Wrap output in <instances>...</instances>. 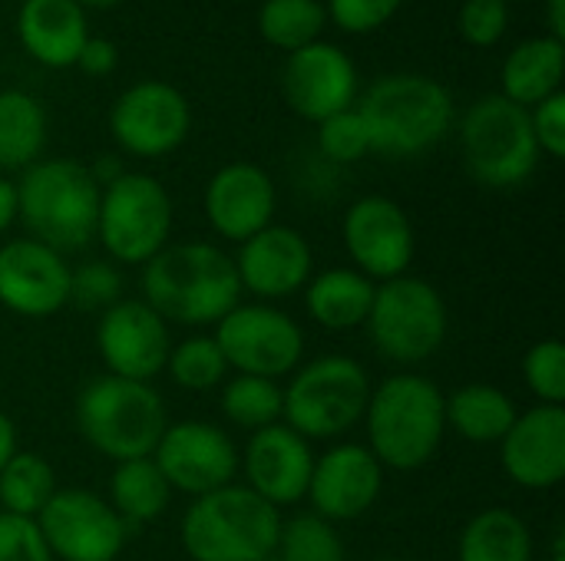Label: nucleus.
I'll return each instance as SVG.
<instances>
[{"instance_id": "obj_1", "label": "nucleus", "mask_w": 565, "mask_h": 561, "mask_svg": "<svg viewBox=\"0 0 565 561\" xmlns=\"http://www.w3.org/2000/svg\"><path fill=\"white\" fill-rule=\"evenodd\" d=\"M142 301L166 324H218L235 304H242L235 261L212 241L166 245L142 265Z\"/></svg>"}, {"instance_id": "obj_2", "label": "nucleus", "mask_w": 565, "mask_h": 561, "mask_svg": "<svg viewBox=\"0 0 565 561\" xmlns=\"http://www.w3.org/2000/svg\"><path fill=\"white\" fill-rule=\"evenodd\" d=\"M444 390L420 374H394L371 387V400L364 410L367 450L384 470L414 473L424 470L444 436Z\"/></svg>"}, {"instance_id": "obj_3", "label": "nucleus", "mask_w": 565, "mask_h": 561, "mask_svg": "<svg viewBox=\"0 0 565 561\" xmlns=\"http://www.w3.org/2000/svg\"><path fill=\"white\" fill-rule=\"evenodd\" d=\"M367 126L371 152L411 159L434 149L457 119L454 93L424 73H391L354 106Z\"/></svg>"}, {"instance_id": "obj_4", "label": "nucleus", "mask_w": 565, "mask_h": 561, "mask_svg": "<svg viewBox=\"0 0 565 561\" xmlns=\"http://www.w3.org/2000/svg\"><path fill=\"white\" fill-rule=\"evenodd\" d=\"M99 182L76 159H40L17 182V218L33 241L53 251H79L96 238Z\"/></svg>"}, {"instance_id": "obj_5", "label": "nucleus", "mask_w": 565, "mask_h": 561, "mask_svg": "<svg viewBox=\"0 0 565 561\" xmlns=\"http://www.w3.org/2000/svg\"><path fill=\"white\" fill-rule=\"evenodd\" d=\"M169 427L166 403L152 384L103 374L76 397V430L106 460H146Z\"/></svg>"}, {"instance_id": "obj_6", "label": "nucleus", "mask_w": 565, "mask_h": 561, "mask_svg": "<svg viewBox=\"0 0 565 561\" xmlns=\"http://www.w3.org/2000/svg\"><path fill=\"white\" fill-rule=\"evenodd\" d=\"M281 513L245 486L192 499L179 539L192 561H262L278 549Z\"/></svg>"}, {"instance_id": "obj_7", "label": "nucleus", "mask_w": 565, "mask_h": 561, "mask_svg": "<svg viewBox=\"0 0 565 561\" xmlns=\"http://www.w3.org/2000/svg\"><path fill=\"white\" fill-rule=\"evenodd\" d=\"M281 420L298 436L338 440L364 420L371 400L367 370L344 354H328L311 364H301L288 387H281Z\"/></svg>"}, {"instance_id": "obj_8", "label": "nucleus", "mask_w": 565, "mask_h": 561, "mask_svg": "<svg viewBox=\"0 0 565 561\" xmlns=\"http://www.w3.org/2000/svg\"><path fill=\"white\" fill-rule=\"evenodd\" d=\"M460 152L480 185L497 192L520 188L540 165L530 109L500 93L480 96L460 119Z\"/></svg>"}, {"instance_id": "obj_9", "label": "nucleus", "mask_w": 565, "mask_h": 561, "mask_svg": "<svg viewBox=\"0 0 565 561\" xmlns=\"http://www.w3.org/2000/svg\"><path fill=\"white\" fill-rule=\"evenodd\" d=\"M364 327L381 357L411 367L430 360L444 347L450 314L444 294L430 281L401 274L377 284Z\"/></svg>"}, {"instance_id": "obj_10", "label": "nucleus", "mask_w": 565, "mask_h": 561, "mask_svg": "<svg viewBox=\"0 0 565 561\" xmlns=\"http://www.w3.org/2000/svg\"><path fill=\"white\" fill-rule=\"evenodd\" d=\"M172 198L146 172H122L99 192L96 238L116 265H146L169 245Z\"/></svg>"}, {"instance_id": "obj_11", "label": "nucleus", "mask_w": 565, "mask_h": 561, "mask_svg": "<svg viewBox=\"0 0 565 561\" xmlns=\"http://www.w3.org/2000/svg\"><path fill=\"white\" fill-rule=\"evenodd\" d=\"M215 344L235 374L281 380L301 367L305 357V334L291 314L275 304H235L215 324Z\"/></svg>"}, {"instance_id": "obj_12", "label": "nucleus", "mask_w": 565, "mask_h": 561, "mask_svg": "<svg viewBox=\"0 0 565 561\" xmlns=\"http://www.w3.org/2000/svg\"><path fill=\"white\" fill-rule=\"evenodd\" d=\"M192 129V109L182 89L162 79H142L122 89L109 109L116 145L136 159H162L175 152Z\"/></svg>"}, {"instance_id": "obj_13", "label": "nucleus", "mask_w": 565, "mask_h": 561, "mask_svg": "<svg viewBox=\"0 0 565 561\" xmlns=\"http://www.w3.org/2000/svg\"><path fill=\"white\" fill-rule=\"evenodd\" d=\"M152 463L166 476L169 489L192 499L225 489L238 476V446L232 436L205 420L169 423L152 450Z\"/></svg>"}, {"instance_id": "obj_14", "label": "nucleus", "mask_w": 565, "mask_h": 561, "mask_svg": "<svg viewBox=\"0 0 565 561\" xmlns=\"http://www.w3.org/2000/svg\"><path fill=\"white\" fill-rule=\"evenodd\" d=\"M36 526L56 561H116L129 536L116 509L86 489H56Z\"/></svg>"}, {"instance_id": "obj_15", "label": "nucleus", "mask_w": 565, "mask_h": 561, "mask_svg": "<svg viewBox=\"0 0 565 561\" xmlns=\"http://www.w3.org/2000/svg\"><path fill=\"white\" fill-rule=\"evenodd\" d=\"M344 251L354 261V271L371 278L374 284L407 274L417 255V235L407 212L387 195L358 198L341 222Z\"/></svg>"}, {"instance_id": "obj_16", "label": "nucleus", "mask_w": 565, "mask_h": 561, "mask_svg": "<svg viewBox=\"0 0 565 561\" xmlns=\"http://www.w3.org/2000/svg\"><path fill=\"white\" fill-rule=\"evenodd\" d=\"M96 347L113 377L152 384L172 350L169 324L142 298H119L99 314Z\"/></svg>"}, {"instance_id": "obj_17", "label": "nucleus", "mask_w": 565, "mask_h": 561, "mask_svg": "<svg viewBox=\"0 0 565 561\" xmlns=\"http://www.w3.org/2000/svg\"><path fill=\"white\" fill-rule=\"evenodd\" d=\"M70 304V265L33 238L0 245V308L17 317H53Z\"/></svg>"}, {"instance_id": "obj_18", "label": "nucleus", "mask_w": 565, "mask_h": 561, "mask_svg": "<svg viewBox=\"0 0 565 561\" xmlns=\"http://www.w3.org/2000/svg\"><path fill=\"white\" fill-rule=\"evenodd\" d=\"M232 261L242 294L248 291L265 304L295 298L315 274V251L308 238L298 228L275 222L252 235L248 241H242Z\"/></svg>"}, {"instance_id": "obj_19", "label": "nucleus", "mask_w": 565, "mask_h": 561, "mask_svg": "<svg viewBox=\"0 0 565 561\" xmlns=\"http://www.w3.org/2000/svg\"><path fill=\"white\" fill-rule=\"evenodd\" d=\"M384 489V466L364 443H338L324 456H315L308 503L324 522H351L374 509Z\"/></svg>"}, {"instance_id": "obj_20", "label": "nucleus", "mask_w": 565, "mask_h": 561, "mask_svg": "<svg viewBox=\"0 0 565 561\" xmlns=\"http://www.w3.org/2000/svg\"><path fill=\"white\" fill-rule=\"evenodd\" d=\"M281 89H285L288 106L301 119L318 126L328 116L354 106L358 66L341 46L318 40V43H308V46L288 53L285 73H281Z\"/></svg>"}, {"instance_id": "obj_21", "label": "nucleus", "mask_w": 565, "mask_h": 561, "mask_svg": "<svg viewBox=\"0 0 565 561\" xmlns=\"http://www.w3.org/2000/svg\"><path fill=\"white\" fill-rule=\"evenodd\" d=\"M238 470L248 479L245 489L281 513L285 506H298L308 496L315 450L291 427L275 423L248 436L245 453H238Z\"/></svg>"}, {"instance_id": "obj_22", "label": "nucleus", "mask_w": 565, "mask_h": 561, "mask_svg": "<svg viewBox=\"0 0 565 561\" xmlns=\"http://www.w3.org/2000/svg\"><path fill=\"white\" fill-rule=\"evenodd\" d=\"M507 479L530 493L556 489L565 479V410L536 403L520 413L500 440Z\"/></svg>"}, {"instance_id": "obj_23", "label": "nucleus", "mask_w": 565, "mask_h": 561, "mask_svg": "<svg viewBox=\"0 0 565 561\" xmlns=\"http://www.w3.org/2000/svg\"><path fill=\"white\" fill-rule=\"evenodd\" d=\"M202 208L218 238L242 245L275 222L278 192L262 165L228 162L209 179Z\"/></svg>"}, {"instance_id": "obj_24", "label": "nucleus", "mask_w": 565, "mask_h": 561, "mask_svg": "<svg viewBox=\"0 0 565 561\" xmlns=\"http://www.w3.org/2000/svg\"><path fill=\"white\" fill-rule=\"evenodd\" d=\"M17 36L26 56L46 69L76 66L89 40L86 10L73 0H23L17 10Z\"/></svg>"}, {"instance_id": "obj_25", "label": "nucleus", "mask_w": 565, "mask_h": 561, "mask_svg": "<svg viewBox=\"0 0 565 561\" xmlns=\"http://www.w3.org/2000/svg\"><path fill=\"white\" fill-rule=\"evenodd\" d=\"M565 43L556 36H530L510 50L500 69V96L533 109L543 99L563 93Z\"/></svg>"}, {"instance_id": "obj_26", "label": "nucleus", "mask_w": 565, "mask_h": 561, "mask_svg": "<svg viewBox=\"0 0 565 561\" xmlns=\"http://www.w3.org/2000/svg\"><path fill=\"white\" fill-rule=\"evenodd\" d=\"M377 284L354 268H328L305 284V308L328 331H354L367 324Z\"/></svg>"}, {"instance_id": "obj_27", "label": "nucleus", "mask_w": 565, "mask_h": 561, "mask_svg": "<svg viewBox=\"0 0 565 561\" xmlns=\"http://www.w3.org/2000/svg\"><path fill=\"white\" fill-rule=\"evenodd\" d=\"M444 413H447V430H454L457 436L477 446L500 443L513 427V420L520 417L513 397L493 384L457 387L450 397H444Z\"/></svg>"}, {"instance_id": "obj_28", "label": "nucleus", "mask_w": 565, "mask_h": 561, "mask_svg": "<svg viewBox=\"0 0 565 561\" xmlns=\"http://www.w3.org/2000/svg\"><path fill=\"white\" fill-rule=\"evenodd\" d=\"M46 145V109L23 89H0V169L23 172Z\"/></svg>"}, {"instance_id": "obj_29", "label": "nucleus", "mask_w": 565, "mask_h": 561, "mask_svg": "<svg viewBox=\"0 0 565 561\" xmlns=\"http://www.w3.org/2000/svg\"><path fill=\"white\" fill-rule=\"evenodd\" d=\"M460 561H533V532L510 509L477 513L457 542Z\"/></svg>"}, {"instance_id": "obj_30", "label": "nucleus", "mask_w": 565, "mask_h": 561, "mask_svg": "<svg viewBox=\"0 0 565 561\" xmlns=\"http://www.w3.org/2000/svg\"><path fill=\"white\" fill-rule=\"evenodd\" d=\"M172 489L152 456L116 463L109 476V506L126 526H149L169 509Z\"/></svg>"}, {"instance_id": "obj_31", "label": "nucleus", "mask_w": 565, "mask_h": 561, "mask_svg": "<svg viewBox=\"0 0 565 561\" xmlns=\"http://www.w3.org/2000/svg\"><path fill=\"white\" fill-rule=\"evenodd\" d=\"M56 493V473L40 453L17 450L0 470V513L36 519Z\"/></svg>"}, {"instance_id": "obj_32", "label": "nucleus", "mask_w": 565, "mask_h": 561, "mask_svg": "<svg viewBox=\"0 0 565 561\" xmlns=\"http://www.w3.org/2000/svg\"><path fill=\"white\" fill-rule=\"evenodd\" d=\"M281 384L268 377L235 374L222 384V417L248 433L281 423Z\"/></svg>"}, {"instance_id": "obj_33", "label": "nucleus", "mask_w": 565, "mask_h": 561, "mask_svg": "<svg viewBox=\"0 0 565 561\" xmlns=\"http://www.w3.org/2000/svg\"><path fill=\"white\" fill-rule=\"evenodd\" d=\"M324 23H328V13L321 0H265L258 10L262 40L285 53L318 43L324 33Z\"/></svg>"}, {"instance_id": "obj_34", "label": "nucleus", "mask_w": 565, "mask_h": 561, "mask_svg": "<svg viewBox=\"0 0 565 561\" xmlns=\"http://www.w3.org/2000/svg\"><path fill=\"white\" fill-rule=\"evenodd\" d=\"M166 370L175 387L192 390V393L215 390L228 377V364H225L215 337H209V334H195V337H185L182 344H175L169 350Z\"/></svg>"}, {"instance_id": "obj_35", "label": "nucleus", "mask_w": 565, "mask_h": 561, "mask_svg": "<svg viewBox=\"0 0 565 561\" xmlns=\"http://www.w3.org/2000/svg\"><path fill=\"white\" fill-rule=\"evenodd\" d=\"M275 552L281 561H348L338 529L331 522L318 519L315 513L281 522Z\"/></svg>"}, {"instance_id": "obj_36", "label": "nucleus", "mask_w": 565, "mask_h": 561, "mask_svg": "<svg viewBox=\"0 0 565 561\" xmlns=\"http://www.w3.org/2000/svg\"><path fill=\"white\" fill-rule=\"evenodd\" d=\"M523 380L530 393L546 407H563L565 400V344L559 337L536 341L523 357Z\"/></svg>"}, {"instance_id": "obj_37", "label": "nucleus", "mask_w": 565, "mask_h": 561, "mask_svg": "<svg viewBox=\"0 0 565 561\" xmlns=\"http://www.w3.org/2000/svg\"><path fill=\"white\" fill-rule=\"evenodd\" d=\"M318 149L324 159H331L338 165H351V162H361L364 155H371V136H367L361 112L351 106V109H341V112L328 116L324 122H318Z\"/></svg>"}, {"instance_id": "obj_38", "label": "nucleus", "mask_w": 565, "mask_h": 561, "mask_svg": "<svg viewBox=\"0 0 565 561\" xmlns=\"http://www.w3.org/2000/svg\"><path fill=\"white\" fill-rule=\"evenodd\" d=\"M122 278L116 265L109 261H89L79 268H70V304L83 311H106L119 301Z\"/></svg>"}, {"instance_id": "obj_39", "label": "nucleus", "mask_w": 565, "mask_h": 561, "mask_svg": "<svg viewBox=\"0 0 565 561\" xmlns=\"http://www.w3.org/2000/svg\"><path fill=\"white\" fill-rule=\"evenodd\" d=\"M457 26L470 46H497L510 30V7L503 0H463Z\"/></svg>"}, {"instance_id": "obj_40", "label": "nucleus", "mask_w": 565, "mask_h": 561, "mask_svg": "<svg viewBox=\"0 0 565 561\" xmlns=\"http://www.w3.org/2000/svg\"><path fill=\"white\" fill-rule=\"evenodd\" d=\"M401 7L404 0H328L324 13L338 30L361 36L381 30Z\"/></svg>"}, {"instance_id": "obj_41", "label": "nucleus", "mask_w": 565, "mask_h": 561, "mask_svg": "<svg viewBox=\"0 0 565 561\" xmlns=\"http://www.w3.org/2000/svg\"><path fill=\"white\" fill-rule=\"evenodd\" d=\"M0 561H56L36 519L0 513Z\"/></svg>"}, {"instance_id": "obj_42", "label": "nucleus", "mask_w": 565, "mask_h": 561, "mask_svg": "<svg viewBox=\"0 0 565 561\" xmlns=\"http://www.w3.org/2000/svg\"><path fill=\"white\" fill-rule=\"evenodd\" d=\"M530 122H533V136H536L540 155L563 159L565 155V93H556V96L543 99L540 106H533V109H530Z\"/></svg>"}, {"instance_id": "obj_43", "label": "nucleus", "mask_w": 565, "mask_h": 561, "mask_svg": "<svg viewBox=\"0 0 565 561\" xmlns=\"http://www.w3.org/2000/svg\"><path fill=\"white\" fill-rule=\"evenodd\" d=\"M116 63H119L116 46H113L106 36H93V33H89V40L83 43V50H79V56H76V66H79L86 76H109V73L116 69Z\"/></svg>"}, {"instance_id": "obj_44", "label": "nucleus", "mask_w": 565, "mask_h": 561, "mask_svg": "<svg viewBox=\"0 0 565 561\" xmlns=\"http://www.w3.org/2000/svg\"><path fill=\"white\" fill-rule=\"evenodd\" d=\"M17 222V182L0 179V235Z\"/></svg>"}, {"instance_id": "obj_45", "label": "nucleus", "mask_w": 565, "mask_h": 561, "mask_svg": "<svg viewBox=\"0 0 565 561\" xmlns=\"http://www.w3.org/2000/svg\"><path fill=\"white\" fill-rule=\"evenodd\" d=\"M17 453V427L13 420L0 410V470L7 466V460Z\"/></svg>"}, {"instance_id": "obj_46", "label": "nucleus", "mask_w": 565, "mask_h": 561, "mask_svg": "<svg viewBox=\"0 0 565 561\" xmlns=\"http://www.w3.org/2000/svg\"><path fill=\"white\" fill-rule=\"evenodd\" d=\"M546 17H550V36L565 40V0H546Z\"/></svg>"}, {"instance_id": "obj_47", "label": "nucleus", "mask_w": 565, "mask_h": 561, "mask_svg": "<svg viewBox=\"0 0 565 561\" xmlns=\"http://www.w3.org/2000/svg\"><path fill=\"white\" fill-rule=\"evenodd\" d=\"M73 3H79L83 10H106V7H116L122 0H73Z\"/></svg>"}, {"instance_id": "obj_48", "label": "nucleus", "mask_w": 565, "mask_h": 561, "mask_svg": "<svg viewBox=\"0 0 565 561\" xmlns=\"http://www.w3.org/2000/svg\"><path fill=\"white\" fill-rule=\"evenodd\" d=\"M553 561H565V536L563 532H556V539H553Z\"/></svg>"}, {"instance_id": "obj_49", "label": "nucleus", "mask_w": 565, "mask_h": 561, "mask_svg": "<svg viewBox=\"0 0 565 561\" xmlns=\"http://www.w3.org/2000/svg\"><path fill=\"white\" fill-rule=\"evenodd\" d=\"M262 561H281V559H278V552H271L268 559H262Z\"/></svg>"}, {"instance_id": "obj_50", "label": "nucleus", "mask_w": 565, "mask_h": 561, "mask_svg": "<svg viewBox=\"0 0 565 561\" xmlns=\"http://www.w3.org/2000/svg\"><path fill=\"white\" fill-rule=\"evenodd\" d=\"M503 3H507V7H510V3H526V0H503Z\"/></svg>"}, {"instance_id": "obj_51", "label": "nucleus", "mask_w": 565, "mask_h": 561, "mask_svg": "<svg viewBox=\"0 0 565 561\" xmlns=\"http://www.w3.org/2000/svg\"><path fill=\"white\" fill-rule=\"evenodd\" d=\"M384 561H404V559H384Z\"/></svg>"}]
</instances>
